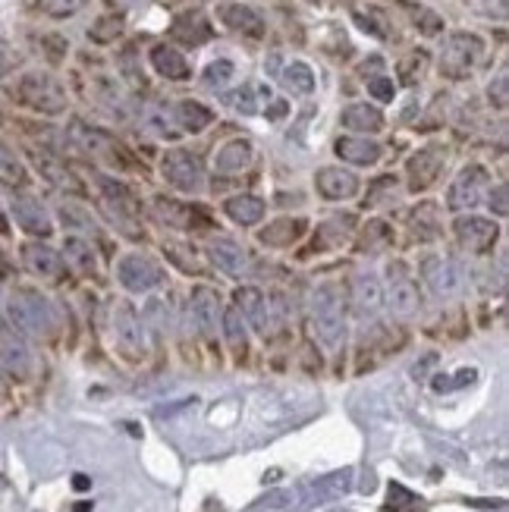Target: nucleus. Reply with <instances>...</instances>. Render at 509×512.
I'll return each instance as SVG.
<instances>
[{
	"label": "nucleus",
	"instance_id": "nucleus-16",
	"mask_svg": "<svg viewBox=\"0 0 509 512\" xmlns=\"http://www.w3.org/2000/svg\"><path fill=\"white\" fill-rule=\"evenodd\" d=\"M456 239L466 246L469 252L481 255V252H491L497 246V239H500V227L494 224V220L488 217H456Z\"/></svg>",
	"mask_w": 509,
	"mask_h": 512
},
{
	"label": "nucleus",
	"instance_id": "nucleus-3",
	"mask_svg": "<svg viewBox=\"0 0 509 512\" xmlns=\"http://www.w3.org/2000/svg\"><path fill=\"white\" fill-rule=\"evenodd\" d=\"M312 333L315 340L337 352L346 340V315H343V299L334 286H318L312 296Z\"/></svg>",
	"mask_w": 509,
	"mask_h": 512
},
{
	"label": "nucleus",
	"instance_id": "nucleus-47",
	"mask_svg": "<svg viewBox=\"0 0 509 512\" xmlns=\"http://www.w3.org/2000/svg\"><path fill=\"white\" fill-rule=\"evenodd\" d=\"M368 92H371V98H378V101L387 104V101L396 98V85H393L390 76L378 73V76H368Z\"/></svg>",
	"mask_w": 509,
	"mask_h": 512
},
{
	"label": "nucleus",
	"instance_id": "nucleus-41",
	"mask_svg": "<svg viewBox=\"0 0 509 512\" xmlns=\"http://www.w3.org/2000/svg\"><path fill=\"white\" fill-rule=\"evenodd\" d=\"M224 98H227V104L236 110V114H246V117L258 114V92H255V85H239V88H233V92H227Z\"/></svg>",
	"mask_w": 509,
	"mask_h": 512
},
{
	"label": "nucleus",
	"instance_id": "nucleus-4",
	"mask_svg": "<svg viewBox=\"0 0 509 512\" xmlns=\"http://www.w3.org/2000/svg\"><path fill=\"white\" fill-rule=\"evenodd\" d=\"M352 491V469H343V472H334V475H324L318 481H308L302 487H296V491L290 494H277L271 500V506H290V509H315L321 503H330V500H340Z\"/></svg>",
	"mask_w": 509,
	"mask_h": 512
},
{
	"label": "nucleus",
	"instance_id": "nucleus-2",
	"mask_svg": "<svg viewBox=\"0 0 509 512\" xmlns=\"http://www.w3.org/2000/svg\"><path fill=\"white\" fill-rule=\"evenodd\" d=\"M7 318L22 337H51L57 327V311L38 289H16L7 302Z\"/></svg>",
	"mask_w": 509,
	"mask_h": 512
},
{
	"label": "nucleus",
	"instance_id": "nucleus-53",
	"mask_svg": "<svg viewBox=\"0 0 509 512\" xmlns=\"http://www.w3.org/2000/svg\"><path fill=\"white\" fill-rule=\"evenodd\" d=\"M283 114H286V104H283V101H274L271 110H268V117H271V120H280Z\"/></svg>",
	"mask_w": 509,
	"mask_h": 512
},
{
	"label": "nucleus",
	"instance_id": "nucleus-20",
	"mask_svg": "<svg viewBox=\"0 0 509 512\" xmlns=\"http://www.w3.org/2000/svg\"><path fill=\"white\" fill-rule=\"evenodd\" d=\"M208 258L217 271H224L227 277H246L249 274V255L230 236H217L208 242Z\"/></svg>",
	"mask_w": 509,
	"mask_h": 512
},
{
	"label": "nucleus",
	"instance_id": "nucleus-31",
	"mask_svg": "<svg viewBox=\"0 0 509 512\" xmlns=\"http://www.w3.org/2000/svg\"><path fill=\"white\" fill-rule=\"evenodd\" d=\"M255 158V151H252V142L246 139H230L224 148H220L214 154V167L217 173H242Z\"/></svg>",
	"mask_w": 509,
	"mask_h": 512
},
{
	"label": "nucleus",
	"instance_id": "nucleus-29",
	"mask_svg": "<svg viewBox=\"0 0 509 512\" xmlns=\"http://www.w3.org/2000/svg\"><path fill=\"white\" fill-rule=\"evenodd\" d=\"M170 35H173L176 41L189 44V48H198V44L211 41L214 29H211V22H208L202 13H180V16L173 19Z\"/></svg>",
	"mask_w": 509,
	"mask_h": 512
},
{
	"label": "nucleus",
	"instance_id": "nucleus-5",
	"mask_svg": "<svg viewBox=\"0 0 509 512\" xmlns=\"http://www.w3.org/2000/svg\"><path fill=\"white\" fill-rule=\"evenodd\" d=\"M70 136H73V142H76L92 161L110 164V167H117V170H132L129 151H126L117 139H110L104 129L85 126V123H73V126H70Z\"/></svg>",
	"mask_w": 509,
	"mask_h": 512
},
{
	"label": "nucleus",
	"instance_id": "nucleus-50",
	"mask_svg": "<svg viewBox=\"0 0 509 512\" xmlns=\"http://www.w3.org/2000/svg\"><path fill=\"white\" fill-rule=\"evenodd\" d=\"M506 88H509V76H506V70H500V76H497V79L491 82V88H488V98H491V104H494L497 110H506V104H509Z\"/></svg>",
	"mask_w": 509,
	"mask_h": 512
},
{
	"label": "nucleus",
	"instance_id": "nucleus-12",
	"mask_svg": "<svg viewBox=\"0 0 509 512\" xmlns=\"http://www.w3.org/2000/svg\"><path fill=\"white\" fill-rule=\"evenodd\" d=\"M384 299L396 318H412L418 311V286L409 277L403 261H393L387 267V296Z\"/></svg>",
	"mask_w": 509,
	"mask_h": 512
},
{
	"label": "nucleus",
	"instance_id": "nucleus-21",
	"mask_svg": "<svg viewBox=\"0 0 509 512\" xmlns=\"http://www.w3.org/2000/svg\"><path fill=\"white\" fill-rule=\"evenodd\" d=\"M29 158H32L35 170L41 173V180H48L51 186H57V189H63V192H73V195H82V192H85L79 176H76L70 167H66L60 158H54L51 151H38V148H32V151H29Z\"/></svg>",
	"mask_w": 509,
	"mask_h": 512
},
{
	"label": "nucleus",
	"instance_id": "nucleus-26",
	"mask_svg": "<svg viewBox=\"0 0 509 512\" xmlns=\"http://www.w3.org/2000/svg\"><path fill=\"white\" fill-rule=\"evenodd\" d=\"M151 66H154V73L164 76V79H173V82H183L192 76V66L189 60L183 57L180 48H173V44H154L151 54H148Z\"/></svg>",
	"mask_w": 509,
	"mask_h": 512
},
{
	"label": "nucleus",
	"instance_id": "nucleus-39",
	"mask_svg": "<svg viewBox=\"0 0 509 512\" xmlns=\"http://www.w3.org/2000/svg\"><path fill=\"white\" fill-rule=\"evenodd\" d=\"M393 242V230L384 224V220H371V224L365 227V233H362V242H359V249L362 252H381V249H387Z\"/></svg>",
	"mask_w": 509,
	"mask_h": 512
},
{
	"label": "nucleus",
	"instance_id": "nucleus-57",
	"mask_svg": "<svg viewBox=\"0 0 509 512\" xmlns=\"http://www.w3.org/2000/svg\"><path fill=\"white\" fill-rule=\"evenodd\" d=\"M0 233H7V220H4V211H0Z\"/></svg>",
	"mask_w": 509,
	"mask_h": 512
},
{
	"label": "nucleus",
	"instance_id": "nucleus-36",
	"mask_svg": "<svg viewBox=\"0 0 509 512\" xmlns=\"http://www.w3.org/2000/svg\"><path fill=\"white\" fill-rule=\"evenodd\" d=\"M176 126L186 129V132H202L214 123V110L205 107L202 101H180L173 110Z\"/></svg>",
	"mask_w": 509,
	"mask_h": 512
},
{
	"label": "nucleus",
	"instance_id": "nucleus-37",
	"mask_svg": "<svg viewBox=\"0 0 509 512\" xmlns=\"http://www.w3.org/2000/svg\"><path fill=\"white\" fill-rule=\"evenodd\" d=\"M280 82H283L286 92H293V95H312L315 92V73H312V66L302 63V60L286 63L283 73H280Z\"/></svg>",
	"mask_w": 509,
	"mask_h": 512
},
{
	"label": "nucleus",
	"instance_id": "nucleus-34",
	"mask_svg": "<svg viewBox=\"0 0 509 512\" xmlns=\"http://www.w3.org/2000/svg\"><path fill=\"white\" fill-rule=\"evenodd\" d=\"M340 123L352 132H381L384 129V114L378 107L371 104H349L343 114H340Z\"/></svg>",
	"mask_w": 509,
	"mask_h": 512
},
{
	"label": "nucleus",
	"instance_id": "nucleus-13",
	"mask_svg": "<svg viewBox=\"0 0 509 512\" xmlns=\"http://www.w3.org/2000/svg\"><path fill=\"white\" fill-rule=\"evenodd\" d=\"M422 277L428 283V289L437 299H453L462 293V271L456 267L453 258L444 255H425L422 261Z\"/></svg>",
	"mask_w": 509,
	"mask_h": 512
},
{
	"label": "nucleus",
	"instance_id": "nucleus-6",
	"mask_svg": "<svg viewBox=\"0 0 509 512\" xmlns=\"http://www.w3.org/2000/svg\"><path fill=\"white\" fill-rule=\"evenodd\" d=\"M484 54V41L472 32H453L440 51V73L447 79H466Z\"/></svg>",
	"mask_w": 509,
	"mask_h": 512
},
{
	"label": "nucleus",
	"instance_id": "nucleus-46",
	"mask_svg": "<svg viewBox=\"0 0 509 512\" xmlns=\"http://www.w3.org/2000/svg\"><path fill=\"white\" fill-rule=\"evenodd\" d=\"M418 500L409 487H403V484H390V497H387V509H396V512H406V509H415Z\"/></svg>",
	"mask_w": 509,
	"mask_h": 512
},
{
	"label": "nucleus",
	"instance_id": "nucleus-49",
	"mask_svg": "<svg viewBox=\"0 0 509 512\" xmlns=\"http://www.w3.org/2000/svg\"><path fill=\"white\" fill-rule=\"evenodd\" d=\"M148 123H151V129H158L161 136H176V129H180V126H176V117L167 114L164 107H154L148 114Z\"/></svg>",
	"mask_w": 509,
	"mask_h": 512
},
{
	"label": "nucleus",
	"instance_id": "nucleus-22",
	"mask_svg": "<svg viewBox=\"0 0 509 512\" xmlns=\"http://www.w3.org/2000/svg\"><path fill=\"white\" fill-rule=\"evenodd\" d=\"M318 195L327 202H343V198H356L359 195V176L343 167H324L315 176Z\"/></svg>",
	"mask_w": 509,
	"mask_h": 512
},
{
	"label": "nucleus",
	"instance_id": "nucleus-11",
	"mask_svg": "<svg viewBox=\"0 0 509 512\" xmlns=\"http://www.w3.org/2000/svg\"><path fill=\"white\" fill-rule=\"evenodd\" d=\"M117 277H120V283L129 289V293H148V289L164 283L161 264L154 258H148V255H142V252H132L126 258H120Z\"/></svg>",
	"mask_w": 509,
	"mask_h": 512
},
{
	"label": "nucleus",
	"instance_id": "nucleus-19",
	"mask_svg": "<svg viewBox=\"0 0 509 512\" xmlns=\"http://www.w3.org/2000/svg\"><path fill=\"white\" fill-rule=\"evenodd\" d=\"M217 19L236 35H246V38H261L264 35V16L249 4L224 0V4H217Z\"/></svg>",
	"mask_w": 509,
	"mask_h": 512
},
{
	"label": "nucleus",
	"instance_id": "nucleus-54",
	"mask_svg": "<svg viewBox=\"0 0 509 512\" xmlns=\"http://www.w3.org/2000/svg\"><path fill=\"white\" fill-rule=\"evenodd\" d=\"M10 277V261H7V255L0 252V283H4Z\"/></svg>",
	"mask_w": 509,
	"mask_h": 512
},
{
	"label": "nucleus",
	"instance_id": "nucleus-18",
	"mask_svg": "<svg viewBox=\"0 0 509 512\" xmlns=\"http://www.w3.org/2000/svg\"><path fill=\"white\" fill-rule=\"evenodd\" d=\"M19 258H22V267L38 280H60L66 271L63 255H57L48 242H26V246L19 249Z\"/></svg>",
	"mask_w": 509,
	"mask_h": 512
},
{
	"label": "nucleus",
	"instance_id": "nucleus-23",
	"mask_svg": "<svg viewBox=\"0 0 509 512\" xmlns=\"http://www.w3.org/2000/svg\"><path fill=\"white\" fill-rule=\"evenodd\" d=\"M440 170H444V154H440L437 148H422V151H415L412 158H409V189L412 192H425L437 176Z\"/></svg>",
	"mask_w": 509,
	"mask_h": 512
},
{
	"label": "nucleus",
	"instance_id": "nucleus-30",
	"mask_svg": "<svg viewBox=\"0 0 509 512\" xmlns=\"http://www.w3.org/2000/svg\"><path fill=\"white\" fill-rule=\"evenodd\" d=\"M334 151L340 154V158L346 164H356V167H368L381 158V142H374V139H362V136H343L337 139Z\"/></svg>",
	"mask_w": 509,
	"mask_h": 512
},
{
	"label": "nucleus",
	"instance_id": "nucleus-17",
	"mask_svg": "<svg viewBox=\"0 0 509 512\" xmlns=\"http://www.w3.org/2000/svg\"><path fill=\"white\" fill-rule=\"evenodd\" d=\"M0 365H4L13 377L32 374V349H29L26 337L10 324H0Z\"/></svg>",
	"mask_w": 509,
	"mask_h": 512
},
{
	"label": "nucleus",
	"instance_id": "nucleus-9",
	"mask_svg": "<svg viewBox=\"0 0 509 512\" xmlns=\"http://www.w3.org/2000/svg\"><path fill=\"white\" fill-rule=\"evenodd\" d=\"M110 327H114L117 346L129 355V359H142L145 355V324L139 318V311L129 302H117L110 311Z\"/></svg>",
	"mask_w": 509,
	"mask_h": 512
},
{
	"label": "nucleus",
	"instance_id": "nucleus-38",
	"mask_svg": "<svg viewBox=\"0 0 509 512\" xmlns=\"http://www.w3.org/2000/svg\"><path fill=\"white\" fill-rule=\"evenodd\" d=\"M220 324H224V337H227V343H230L236 352H246V346H249V337H246V321H242V315L236 311V305H233V308H227L224 315H220Z\"/></svg>",
	"mask_w": 509,
	"mask_h": 512
},
{
	"label": "nucleus",
	"instance_id": "nucleus-25",
	"mask_svg": "<svg viewBox=\"0 0 509 512\" xmlns=\"http://www.w3.org/2000/svg\"><path fill=\"white\" fill-rule=\"evenodd\" d=\"M189 311H192V321L195 327L205 333V337H211V333L217 330V321H220V296L214 293V289L208 286H198L192 289V299H189Z\"/></svg>",
	"mask_w": 509,
	"mask_h": 512
},
{
	"label": "nucleus",
	"instance_id": "nucleus-52",
	"mask_svg": "<svg viewBox=\"0 0 509 512\" xmlns=\"http://www.w3.org/2000/svg\"><path fill=\"white\" fill-rule=\"evenodd\" d=\"M491 208L497 217H506L509 214V205H506V186H497L494 195H491Z\"/></svg>",
	"mask_w": 509,
	"mask_h": 512
},
{
	"label": "nucleus",
	"instance_id": "nucleus-42",
	"mask_svg": "<svg viewBox=\"0 0 509 512\" xmlns=\"http://www.w3.org/2000/svg\"><path fill=\"white\" fill-rule=\"evenodd\" d=\"M437 205H418L412 211V230L418 233V239H434L437 236Z\"/></svg>",
	"mask_w": 509,
	"mask_h": 512
},
{
	"label": "nucleus",
	"instance_id": "nucleus-55",
	"mask_svg": "<svg viewBox=\"0 0 509 512\" xmlns=\"http://www.w3.org/2000/svg\"><path fill=\"white\" fill-rule=\"evenodd\" d=\"M73 484H76V491H85V487L92 484V481H88L85 475H76V481H73Z\"/></svg>",
	"mask_w": 509,
	"mask_h": 512
},
{
	"label": "nucleus",
	"instance_id": "nucleus-35",
	"mask_svg": "<svg viewBox=\"0 0 509 512\" xmlns=\"http://www.w3.org/2000/svg\"><path fill=\"white\" fill-rule=\"evenodd\" d=\"M224 214L239 227H252L264 217V202L255 195H233L224 202Z\"/></svg>",
	"mask_w": 509,
	"mask_h": 512
},
{
	"label": "nucleus",
	"instance_id": "nucleus-48",
	"mask_svg": "<svg viewBox=\"0 0 509 512\" xmlns=\"http://www.w3.org/2000/svg\"><path fill=\"white\" fill-rule=\"evenodd\" d=\"M19 63H22L19 51L13 48V44H10V41H4V38H0V79H7V76H13Z\"/></svg>",
	"mask_w": 509,
	"mask_h": 512
},
{
	"label": "nucleus",
	"instance_id": "nucleus-51",
	"mask_svg": "<svg viewBox=\"0 0 509 512\" xmlns=\"http://www.w3.org/2000/svg\"><path fill=\"white\" fill-rule=\"evenodd\" d=\"M415 22H418V26H422V32H425V35H437L440 29H444V19L434 16L431 10H418V13H415Z\"/></svg>",
	"mask_w": 509,
	"mask_h": 512
},
{
	"label": "nucleus",
	"instance_id": "nucleus-45",
	"mask_svg": "<svg viewBox=\"0 0 509 512\" xmlns=\"http://www.w3.org/2000/svg\"><path fill=\"white\" fill-rule=\"evenodd\" d=\"M236 76V66H233V60H227V57H220V60H214V63H208L205 66V85L208 88H224L230 79Z\"/></svg>",
	"mask_w": 509,
	"mask_h": 512
},
{
	"label": "nucleus",
	"instance_id": "nucleus-56",
	"mask_svg": "<svg viewBox=\"0 0 509 512\" xmlns=\"http://www.w3.org/2000/svg\"><path fill=\"white\" fill-rule=\"evenodd\" d=\"M110 4H117V7H136V4H142V0H110Z\"/></svg>",
	"mask_w": 509,
	"mask_h": 512
},
{
	"label": "nucleus",
	"instance_id": "nucleus-7",
	"mask_svg": "<svg viewBox=\"0 0 509 512\" xmlns=\"http://www.w3.org/2000/svg\"><path fill=\"white\" fill-rule=\"evenodd\" d=\"M161 173H164V180L180 192H202L205 189V167L192 151H183V148L167 151L164 161H161Z\"/></svg>",
	"mask_w": 509,
	"mask_h": 512
},
{
	"label": "nucleus",
	"instance_id": "nucleus-14",
	"mask_svg": "<svg viewBox=\"0 0 509 512\" xmlns=\"http://www.w3.org/2000/svg\"><path fill=\"white\" fill-rule=\"evenodd\" d=\"M104 192H101V205H104V214L110 217V224H117L123 233H132V236H139V211H136V202H132V195L129 189L117 186V183H110L104 180L101 183Z\"/></svg>",
	"mask_w": 509,
	"mask_h": 512
},
{
	"label": "nucleus",
	"instance_id": "nucleus-40",
	"mask_svg": "<svg viewBox=\"0 0 509 512\" xmlns=\"http://www.w3.org/2000/svg\"><path fill=\"white\" fill-rule=\"evenodd\" d=\"M352 227V214H337V217H330L327 224L315 233V246L321 242V246H337V242H343L346 230Z\"/></svg>",
	"mask_w": 509,
	"mask_h": 512
},
{
	"label": "nucleus",
	"instance_id": "nucleus-8",
	"mask_svg": "<svg viewBox=\"0 0 509 512\" xmlns=\"http://www.w3.org/2000/svg\"><path fill=\"white\" fill-rule=\"evenodd\" d=\"M236 311L242 315V321L252 324L261 333V337H271V333L277 330L280 315L274 311V302L264 296L258 286H239L236 289Z\"/></svg>",
	"mask_w": 509,
	"mask_h": 512
},
{
	"label": "nucleus",
	"instance_id": "nucleus-24",
	"mask_svg": "<svg viewBox=\"0 0 509 512\" xmlns=\"http://www.w3.org/2000/svg\"><path fill=\"white\" fill-rule=\"evenodd\" d=\"M154 211H158V217L164 220V224H170L176 230H198V227L211 224V220L205 217V211L176 202V198H154Z\"/></svg>",
	"mask_w": 509,
	"mask_h": 512
},
{
	"label": "nucleus",
	"instance_id": "nucleus-15",
	"mask_svg": "<svg viewBox=\"0 0 509 512\" xmlns=\"http://www.w3.org/2000/svg\"><path fill=\"white\" fill-rule=\"evenodd\" d=\"M10 214L16 220V227L26 230L35 239H48L54 233V220H51L48 208L41 205V198H35V195H13Z\"/></svg>",
	"mask_w": 509,
	"mask_h": 512
},
{
	"label": "nucleus",
	"instance_id": "nucleus-28",
	"mask_svg": "<svg viewBox=\"0 0 509 512\" xmlns=\"http://www.w3.org/2000/svg\"><path fill=\"white\" fill-rule=\"evenodd\" d=\"M305 227L308 224L302 217H277L261 230V242H264V246H271V249H290L302 239Z\"/></svg>",
	"mask_w": 509,
	"mask_h": 512
},
{
	"label": "nucleus",
	"instance_id": "nucleus-10",
	"mask_svg": "<svg viewBox=\"0 0 509 512\" xmlns=\"http://www.w3.org/2000/svg\"><path fill=\"white\" fill-rule=\"evenodd\" d=\"M484 192H491V173L484 167H478V164H472L453 180L447 205L453 211H472V208H478L484 202Z\"/></svg>",
	"mask_w": 509,
	"mask_h": 512
},
{
	"label": "nucleus",
	"instance_id": "nucleus-27",
	"mask_svg": "<svg viewBox=\"0 0 509 512\" xmlns=\"http://www.w3.org/2000/svg\"><path fill=\"white\" fill-rule=\"evenodd\" d=\"M352 302H356L359 315H378L384 305V286L374 274H356L352 277Z\"/></svg>",
	"mask_w": 509,
	"mask_h": 512
},
{
	"label": "nucleus",
	"instance_id": "nucleus-33",
	"mask_svg": "<svg viewBox=\"0 0 509 512\" xmlns=\"http://www.w3.org/2000/svg\"><path fill=\"white\" fill-rule=\"evenodd\" d=\"M0 186H7V189H26L29 186L26 164H22V158L4 139H0Z\"/></svg>",
	"mask_w": 509,
	"mask_h": 512
},
{
	"label": "nucleus",
	"instance_id": "nucleus-32",
	"mask_svg": "<svg viewBox=\"0 0 509 512\" xmlns=\"http://www.w3.org/2000/svg\"><path fill=\"white\" fill-rule=\"evenodd\" d=\"M63 264L76 267L79 274H88V277L98 274V255L92 249V242H85L82 236H66V242H63Z\"/></svg>",
	"mask_w": 509,
	"mask_h": 512
},
{
	"label": "nucleus",
	"instance_id": "nucleus-43",
	"mask_svg": "<svg viewBox=\"0 0 509 512\" xmlns=\"http://www.w3.org/2000/svg\"><path fill=\"white\" fill-rule=\"evenodd\" d=\"M88 7V0H38V10L51 19H70Z\"/></svg>",
	"mask_w": 509,
	"mask_h": 512
},
{
	"label": "nucleus",
	"instance_id": "nucleus-44",
	"mask_svg": "<svg viewBox=\"0 0 509 512\" xmlns=\"http://www.w3.org/2000/svg\"><path fill=\"white\" fill-rule=\"evenodd\" d=\"M123 32V16H101L92 29H88V38H92L95 44H110L117 41Z\"/></svg>",
	"mask_w": 509,
	"mask_h": 512
},
{
	"label": "nucleus",
	"instance_id": "nucleus-1",
	"mask_svg": "<svg viewBox=\"0 0 509 512\" xmlns=\"http://www.w3.org/2000/svg\"><path fill=\"white\" fill-rule=\"evenodd\" d=\"M13 98L41 117H60L66 114V107H70V95H66L63 82L44 70L22 73L13 85Z\"/></svg>",
	"mask_w": 509,
	"mask_h": 512
}]
</instances>
